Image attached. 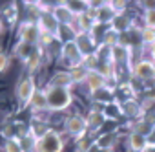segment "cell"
<instances>
[{
	"mask_svg": "<svg viewBox=\"0 0 155 152\" xmlns=\"http://www.w3.org/2000/svg\"><path fill=\"white\" fill-rule=\"evenodd\" d=\"M137 6H140V8H142V11L155 9V2H153V0H142V2H137Z\"/></svg>",
	"mask_w": 155,
	"mask_h": 152,
	"instance_id": "836d02e7",
	"label": "cell"
},
{
	"mask_svg": "<svg viewBox=\"0 0 155 152\" xmlns=\"http://www.w3.org/2000/svg\"><path fill=\"white\" fill-rule=\"evenodd\" d=\"M37 24H38V28H40V31H42V33H48V35H51L55 40H57V39L60 40L62 26L58 24L57 17L53 15V9L38 13V17H37Z\"/></svg>",
	"mask_w": 155,
	"mask_h": 152,
	"instance_id": "3957f363",
	"label": "cell"
},
{
	"mask_svg": "<svg viewBox=\"0 0 155 152\" xmlns=\"http://www.w3.org/2000/svg\"><path fill=\"white\" fill-rule=\"evenodd\" d=\"M37 48H38V46H31V44H28V42L18 40V42L15 44V48H13V53H15V57H17V59H20V60L26 64V60L31 57V53H33Z\"/></svg>",
	"mask_w": 155,
	"mask_h": 152,
	"instance_id": "44dd1931",
	"label": "cell"
},
{
	"mask_svg": "<svg viewBox=\"0 0 155 152\" xmlns=\"http://www.w3.org/2000/svg\"><path fill=\"white\" fill-rule=\"evenodd\" d=\"M18 40L28 42L31 46L40 44V28H38L37 20H26L18 26Z\"/></svg>",
	"mask_w": 155,
	"mask_h": 152,
	"instance_id": "52a82bcc",
	"label": "cell"
},
{
	"mask_svg": "<svg viewBox=\"0 0 155 152\" xmlns=\"http://www.w3.org/2000/svg\"><path fill=\"white\" fill-rule=\"evenodd\" d=\"M117 143H119V134L117 132H104L99 137H95V147L99 150H113Z\"/></svg>",
	"mask_w": 155,
	"mask_h": 152,
	"instance_id": "9a60e30c",
	"label": "cell"
},
{
	"mask_svg": "<svg viewBox=\"0 0 155 152\" xmlns=\"http://www.w3.org/2000/svg\"><path fill=\"white\" fill-rule=\"evenodd\" d=\"M131 75L140 81H153L155 79V62L153 60H137L131 66Z\"/></svg>",
	"mask_w": 155,
	"mask_h": 152,
	"instance_id": "ba28073f",
	"label": "cell"
},
{
	"mask_svg": "<svg viewBox=\"0 0 155 152\" xmlns=\"http://www.w3.org/2000/svg\"><path fill=\"white\" fill-rule=\"evenodd\" d=\"M53 15L57 17V20H58V24L62 26V28H69V29H73V26H75V15L66 8V4L64 2H58V4H55V8H53ZM75 33V31H73Z\"/></svg>",
	"mask_w": 155,
	"mask_h": 152,
	"instance_id": "30bf717a",
	"label": "cell"
},
{
	"mask_svg": "<svg viewBox=\"0 0 155 152\" xmlns=\"http://www.w3.org/2000/svg\"><path fill=\"white\" fill-rule=\"evenodd\" d=\"M29 108L33 114H40V112H48V97H46V90H37L31 103H29Z\"/></svg>",
	"mask_w": 155,
	"mask_h": 152,
	"instance_id": "ac0fdd59",
	"label": "cell"
},
{
	"mask_svg": "<svg viewBox=\"0 0 155 152\" xmlns=\"http://www.w3.org/2000/svg\"><path fill=\"white\" fill-rule=\"evenodd\" d=\"M4 15H6V19H8V22H9L11 26H15V24H17L18 11H17V6H15V4H13V6H9V8L4 11Z\"/></svg>",
	"mask_w": 155,
	"mask_h": 152,
	"instance_id": "1f68e13d",
	"label": "cell"
},
{
	"mask_svg": "<svg viewBox=\"0 0 155 152\" xmlns=\"http://www.w3.org/2000/svg\"><path fill=\"white\" fill-rule=\"evenodd\" d=\"M46 97H48V112H64L73 103L71 90L57 88V86H46Z\"/></svg>",
	"mask_w": 155,
	"mask_h": 152,
	"instance_id": "6da1fadb",
	"label": "cell"
},
{
	"mask_svg": "<svg viewBox=\"0 0 155 152\" xmlns=\"http://www.w3.org/2000/svg\"><path fill=\"white\" fill-rule=\"evenodd\" d=\"M120 33H117L115 29H111V28H108L106 29V33L102 35V39H101V44H106L108 48H115V46H119L120 44Z\"/></svg>",
	"mask_w": 155,
	"mask_h": 152,
	"instance_id": "cb8c5ba5",
	"label": "cell"
},
{
	"mask_svg": "<svg viewBox=\"0 0 155 152\" xmlns=\"http://www.w3.org/2000/svg\"><path fill=\"white\" fill-rule=\"evenodd\" d=\"M4 152H24L22 145H20V137H6Z\"/></svg>",
	"mask_w": 155,
	"mask_h": 152,
	"instance_id": "4316f807",
	"label": "cell"
},
{
	"mask_svg": "<svg viewBox=\"0 0 155 152\" xmlns=\"http://www.w3.org/2000/svg\"><path fill=\"white\" fill-rule=\"evenodd\" d=\"M66 8L75 15V17H79V15H84L91 9V2L90 0H66Z\"/></svg>",
	"mask_w": 155,
	"mask_h": 152,
	"instance_id": "d6986e66",
	"label": "cell"
},
{
	"mask_svg": "<svg viewBox=\"0 0 155 152\" xmlns=\"http://www.w3.org/2000/svg\"><path fill=\"white\" fill-rule=\"evenodd\" d=\"M91 97H93V101H95V103H99V105H104V106H108V105L115 103V92H113L110 86H104L102 90L95 92Z\"/></svg>",
	"mask_w": 155,
	"mask_h": 152,
	"instance_id": "7402d4cb",
	"label": "cell"
},
{
	"mask_svg": "<svg viewBox=\"0 0 155 152\" xmlns=\"http://www.w3.org/2000/svg\"><path fill=\"white\" fill-rule=\"evenodd\" d=\"M131 132H135V134H140V136L148 137V136H151V134L155 132V123L146 121V119H139L137 123H133V125H131Z\"/></svg>",
	"mask_w": 155,
	"mask_h": 152,
	"instance_id": "603a6c76",
	"label": "cell"
},
{
	"mask_svg": "<svg viewBox=\"0 0 155 152\" xmlns=\"http://www.w3.org/2000/svg\"><path fill=\"white\" fill-rule=\"evenodd\" d=\"M4 31V24H2V20H0V33Z\"/></svg>",
	"mask_w": 155,
	"mask_h": 152,
	"instance_id": "8d00e7d4",
	"label": "cell"
},
{
	"mask_svg": "<svg viewBox=\"0 0 155 152\" xmlns=\"http://www.w3.org/2000/svg\"><path fill=\"white\" fill-rule=\"evenodd\" d=\"M95 147V139L91 137H82L77 141V152H90Z\"/></svg>",
	"mask_w": 155,
	"mask_h": 152,
	"instance_id": "83f0119b",
	"label": "cell"
},
{
	"mask_svg": "<svg viewBox=\"0 0 155 152\" xmlns=\"http://www.w3.org/2000/svg\"><path fill=\"white\" fill-rule=\"evenodd\" d=\"M126 143H128V148L131 152H144L148 148V137H144L140 134H135V132H130L128 134Z\"/></svg>",
	"mask_w": 155,
	"mask_h": 152,
	"instance_id": "2e32d148",
	"label": "cell"
},
{
	"mask_svg": "<svg viewBox=\"0 0 155 152\" xmlns=\"http://www.w3.org/2000/svg\"><path fill=\"white\" fill-rule=\"evenodd\" d=\"M60 59L66 60L69 64V68H77V66H82L84 62V55L81 53L79 46L73 39H68L64 44H62V50H60Z\"/></svg>",
	"mask_w": 155,
	"mask_h": 152,
	"instance_id": "8992f818",
	"label": "cell"
},
{
	"mask_svg": "<svg viewBox=\"0 0 155 152\" xmlns=\"http://www.w3.org/2000/svg\"><path fill=\"white\" fill-rule=\"evenodd\" d=\"M108 117L104 114V110H91L86 117V123H88V130L91 132H99L104 125H106Z\"/></svg>",
	"mask_w": 155,
	"mask_h": 152,
	"instance_id": "5bb4252c",
	"label": "cell"
},
{
	"mask_svg": "<svg viewBox=\"0 0 155 152\" xmlns=\"http://www.w3.org/2000/svg\"><path fill=\"white\" fill-rule=\"evenodd\" d=\"M86 88H88V92L93 95L95 92H99V90H102L104 86H108V79L104 77V75L99 71V70H91V71H88V77H86Z\"/></svg>",
	"mask_w": 155,
	"mask_h": 152,
	"instance_id": "8fae6325",
	"label": "cell"
},
{
	"mask_svg": "<svg viewBox=\"0 0 155 152\" xmlns=\"http://www.w3.org/2000/svg\"><path fill=\"white\" fill-rule=\"evenodd\" d=\"M49 86H57V88H66V90H71L75 86L71 75H69V70H60V71H55L51 75V79L48 83Z\"/></svg>",
	"mask_w": 155,
	"mask_h": 152,
	"instance_id": "7c38bea8",
	"label": "cell"
},
{
	"mask_svg": "<svg viewBox=\"0 0 155 152\" xmlns=\"http://www.w3.org/2000/svg\"><path fill=\"white\" fill-rule=\"evenodd\" d=\"M9 62H11L9 55L4 53V51H0V73H4V71L9 68Z\"/></svg>",
	"mask_w": 155,
	"mask_h": 152,
	"instance_id": "d6a6232c",
	"label": "cell"
},
{
	"mask_svg": "<svg viewBox=\"0 0 155 152\" xmlns=\"http://www.w3.org/2000/svg\"><path fill=\"white\" fill-rule=\"evenodd\" d=\"M62 150H64V139L53 128L48 134H44L35 147V152H62Z\"/></svg>",
	"mask_w": 155,
	"mask_h": 152,
	"instance_id": "277c9868",
	"label": "cell"
},
{
	"mask_svg": "<svg viewBox=\"0 0 155 152\" xmlns=\"http://www.w3.org/2000/svg\"><path fill=\"white\" fill-rule=\"evenodd\" d=\"M110 8L113 9L115 15H124L126 8H128V2H124V0H110Z\"/></svg>",
	"mask_w": 155,
	"mask_h": 152,
	"instance_id": "f546056e",
	"label": "cell"
},
{
	"mask_svg": "<svg viewBox=\"0 0 155 152\" xmlns=\"http://www.w3.org/2000/svg\"><path fill=\"white\" fill-rule=\"evenodd\" d=\"M144 152H155V147H150V145H148V148H146Z\"/></svg>",
	"mask_w": 155,
	"mask_h": 152,
	"instance_id": "d590c367",
	"label": "cell"
},
{
	"mask_svg": "<svg viewBox=\"0 0 155 152\" xmlns=\"http://www.w3.org/2000/svg\"><path fill=\"white\" fill-rule=\"evenodd\" d=\"M88 71L84 66H77V68H69V75H71V79L75 85H79V83H86V77H88Z\"/></svg>",
	"mask_w": 155,
	"mask_h": 152,
	"instance_id": "484cf974",
	"label": "cell"
},
{
	"mask_svg": "<svg viewBox=\"0 0 155 152\" xmlns=\"http://www.w3.org/2000/svg\"><path fill=\"white\" fill-rule=\"evenodd\" d=\"M150 57H151V60L155 62V44H153V46H150Z\"/></svg>",
	"mask_w": 155,
	"mask_h": 152,
	"instance_id": "e575fe53",
	"label": "cell"
},
{
	"mask_svg": "<svg viewBox=\"0 0 155 152\" xmlns=\"http://www.w3.org/2000/svg\"><path fill=\"white\" fill-rule=\"evenodd\" d=\"M37 90H38V88H37V85H35V77H33V75L22 77V79L18 81L17 88H15V97H17L18 106H20V108L29 106V103H31V99H33V95H35Z\"/></svg>",
	"mask_w": 155,
	"mask_h": 152,
	"instance_id": "7a4b0ae2",
	"label": "cell"
},
{
	"mask_svg": "<svg viewBox=\"0 0 155 152\" xmlns=\"http://www.w3.org/2000/svg\"><path fill=\"white\" fill-rule=\"evenodd\" d=\"M140 39H142L144 44L153 46V44H155V29H150V28H144V26H142V29H140Z\"/></svg>",
	"mask_w": 155,
	"mask_h": 152,
	"instance_id": "f1b7e54d",
	"label": "cell"
},
{
	"mask_svg": "<svg viewBox=\"0 0 155 152\" xmlns=\"http://www.w3.org/2000/svg\"><path fill=\"white\" fill-rule=\"evenodd\" d=\"M73 40L77 42V46H79L81 53L84 55V59L90 57V55H93V53L97 51V48H99L97 39H95L91 33H77V35L73 37Z\"/></svg>",
	"mask_w": 155,
	"mask_h": 152,
	"instance_id": "9c48e42d",
	"label": "cell"
},
{
	"mask_svg": "<svg viewBox=\"0 0 155 152\" xmlns=\"http://www.w3.org/2000/svg\"><path fill=\"white\" fill-rule=\"evenodd\" d=\"M40 64H42V51L37 48L33 53H31V57L26 60V68H28V71H29V75L33 73V71H37L38 68H40Z\"/></svg>",
	"mask_w": 155,
	"mask_h": 152,
	"instance_id": "d4e9b609",
	"label": "cell"
},
{
	"mask_svg": "<svg viewBox=\"0 0 155 152\" xmlns=\"http://www.w3.org/2000/svg\"><path fill=\"white\" fill-rule=\"evenodd\" d=\"M130 57H131V48L130 46H124V44H119L115 48H111V60L113 64H124V62H130Z\"/></svg>",
	"mask_w": 155,
	"mask_h": 152,
	"instance_id": "e0dca14e",
	"label": "cell"
},
{
	"mask_svg": "<svg viewBox=\"0 0 155 152\" xmlns=\"http://www.w3.org/2000/svg\"><path fill=\"white\" fill-rule=\"evenodd\" d=\"M142 22H144V28L155 29V9L144 11V13H142Z\"/></svg>",
	"mask_w": 155,
	"mask_h": 152,
	"instance_id": "4dcf8cb0",
	"label": "cell"
},
{
	"mask_svg": "<svg viewBox=\"0 0 155 152\" xmlns=\"http://www.w3.org/2000/svg\"><path fill=\"white\" fill-rule=\"evenodd\" d=\"M131 26H133V22H131V19L124 13V15H117L115 19H113V22H111V29H115L117 33H120V35H124V33H128L130 29H131Z\"/></svg>",
	"mask_w": 155,
	"mask_h": 152,
	"instance_id": "ffe728a7",
	"label": "cell"
},
{
	"mask_svg": "<svg viewBox=\"0 0 155 152\" xmlns=\"http://www.w3.org/2000/svg\"><path fill=\"white\" fill-rule=\"evenodd\" d=\"M120 112L124 117H130V119H135V117H140L142 112H144V106L137 101V99H124L120 103Z\"/></svg>",
	"mask_w": 155,
	"mask_h": 152,
	"instance_id": "4fadbf2b",
	"label": "cell"
},
{
	"mask_svg": "<svg viewBox=\"0 0 155 152\" xmlns=\"http://www.w3.org/2000/svg\"><path fill=\"white\" fill-rule=\"evenodd\" d=\"M64 128L68 132V136L75 137L77 141L86 137L88 134V123H86V117L79 116V114H73V116H68L64 119Z\"/></svg>",
	"mask_w": 155,
	"mask_h": 152,
	"instance_id": "5b68a950",
	"label": "cell"
}]
</instances>
